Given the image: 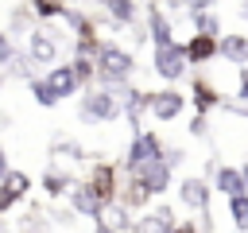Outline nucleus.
<instances>
[{
	"label": "nucleus",
	"mask_w": 248,
	"mask_h": 233,
	"mask_svg": "<svg viewBox=\"0 0 248 233\" xmlns=\"http://www.w3.org/2000/svg\"><path fill=\"white\" fill-rule=\"evenodd\" d=\"M78 116L85 124H93V120H120L124 116L120 89H85V97L78 101Z\"/></svg>",
	"instance_id": "nucleus-2"
},
{
	"label": "nucleus",
	"mask_w": 248,
	"mask_h": 233,
	"mask_svg": "<svg viewBox=\"0 0 248 233\" xmlns=\"http://www.w3.org/2000/svg\"><path fill=\"white\" fill-rule=\"evenodd\" d=\"M190 136H198V140L209 136V116H198V113H194V116H190Z\"/></svg>",
	"instance_id": "nucleus-31"
},
{
	"label": "nucleus",
	"mask_w": 248,
	"mask_h": 233,
	"mask_svg": "<svg viewBox=\"0 0 248 233\" xmlns=\"http://www.w3.org/2000/svg\"><path fill=\"white\" fill-rule=\"evenodd\" d=\"M240 175H244V186H248V163H244V167H240Z\"/></svg>",
	"instance_id": "nucleus-37"
},
{
	"label": "nucleus",
	"mask_w": 248,
	"mask_h": 233,
	"mask_svg": "<svg viewBox=\"0 0 248 233\" xmlns=\"http://www.w3.org/2000/svg\"><path fill=\"white\" fill-rule=\"evenodd\" d=\"M97 4H105V0H97Z\"/></svg>",
	"instance_id": "nucleus-40"
},
{
	"label": "nucleus",
	"mask_w": 248,
	"mask_h": 233,
	"mask_svg": "<svg viewBox=\"0 0 248 233\" xmlns=\"http://www.w3.org/2000/svg\"><path fill=\"white\" fill-rule=\"evenodd\" d=\"M27 190H31V175L12 167V171L0 179V214H4V210H12V206H16V202L27 194Z\"/></svg>",
	"instance_id": "nucleus-12"
},
{
	"label": "nucleus",
	"mask_w": 248,
	"mask_h": 233,
	"mask_svg": "<svg viewBox=\"0 0 248 233\" xmlns=\"http://www.w3.org/2000/svg\"><path fill=\"white\" fill-rule=\"evenodd\" d=\"M244 74H248V66H244Z\"/></svg>",
	"instance_id": "nucleus-41"
},
{
	"label": "nucleus",
	"mask_w": 248,
	"mask_h": 233,
	"mask_svg": "<svg viewBox=\"0 0 248 233\" xmlns=\"http://www.w3.org/2000/svg\"><path fill=\"white\" fill-rule=\"evenodd\" d=\"M0 85H4V74H0Z\"/></svg>",
	"instance_id": "nucleus-39"
},
{
	"label": "nucleus",
	"mask_w": 248,
	"mask_h": 233,
	"mask_svg": "<svg viewBox=\"0 0 248 233\" xmlns=\"http://www.w3.org/2000/svg\"><path fill=\"white\" fill-rule=\"evenodd\" d=\"M93 198H97V206L105 210V206H112L116 198H120V179H116V167L112 163H93V171L85 175V183H81Z\"/></svg>",
	"instance_id": "nucleus-4"
},
{
	"label": "nucleus",
	"mask_w": 248,
	"mask_h": 233,
	"mask_svg": "<svg viewBox=\"0 0 248 233\" xmlns=\"http://www.w3.org/2000/svg\"><path fill=\"white\" fill-rule=\"evenodd\" d=\"M174 233H202V225H198V221H178Z\"/></svg>",
	"instance_id": "nucleus-33"
},
{
	"label": "nucleus",
	"mask_w": 248,
	"mask_h": 233,
	"mask_svg": "<svg viewBox=\"0 0 248 233\" xmlns=\"http://www.w3.org/2000/svg\"><path fill=\"white\" fill-rule=\"evenodd\" d=\"M70 210H74V214H81V217H89V221H97V217L105 214V210L97 206V198H93V194H89L81 183L70 190Z\"/></svg>",
	"instance_id": "nucleus-19"
},
{
	"label": "nucleus",
	"mask_w": 248,
	"mask_h": 233,
	"mask_svg": "<svg viewBox=\"0 0 248 233\" xmlns=\"http://www.w3.org/2000/svg\"><path fill=\"white\" fill-rule=\"evenodd\" d=\"M62 4H66V8H70V4H81V0H62Z\"/></svg>",
	"instance_id": "nucleus-38"
},
{
	"label": "nucleus",
	"mask_w": 248,
	"mask_h": 233,
	"mask_svg": "<svg viewBox=\"0 0 248 233\" xmlns=\"http://www.w3.org/2000/svg\"><path fill=\"white\" fill-rule=\"evenodd\" d=\"M186 101L198 109V116H209L213 109H221V93H217V85H213L205 74H194V78H190V93H186Z\"/></svg>",
	"instance_id": "nucleus-9"
},
{
	"label": "nucleus",
	"mask_w": 248,
	"mask_h": 233,
	"mask_svg": "<svg viewBox=\"0 0 248 233\" xmlns=\"http://www.w3.org/2000/svg\"><path fill=\"white\" fill-rule=\"evenodd\" d=\"M27 8H31V16H39V19H62V12H66L62 0H27Z\"/></svg>",
	"instance_id": "nucleus-26"
},
{
	"label": "nucleus",
	"mask_w": 248,
	"mask_h": 233,
	"mask_svg": "<svg viewBox=\"0 0 248 233\" xmlns=\"http://www.w3.org/2000/svg\"><path fill=\"white\" fill-rule=\"evenodd\" d=\"M151 70L163 82H182L186 78V50H182V43H170V47L151 50Z\"/></svg>",
	"instance_id": "nucleus-6"
},
{
	"label": "nucleus",
	"mask_w": 248,
	"mask_h": 233,
	"mask_svg": "<svg viewBox=\"0 0 248 233\" xmlns=\"http://www.w3.org/2000/svg\"><path fill=\"white\" fill-rule=\"evenodd\" d=\"M27 62H35V66H54V62H58V39H54L50 31H43V27L27 31Z\"/></svg>",
	"instance_id": "nucleus-8"
},
{
	"label": "nucleus",
	"mask_w": 248,
	"mask_h": 233,
	"mask_svg": "<svg viewBox=\"0 0 248 233\" xmlns=\"http://www.w3.org/2000/svg\"><path fill=\"white\" fill-rule=\"evenodd\" d=\"M116 202H120L124 210H140V206H147V202H151V194H147L136 179H128V183H124V194H120Z\"/></svg>",
	"instance_id": "nucleus-24"
},
{
	"label": "nucleus",
	"mask_w": 248,
	"mask_h": 233,
	"mask_svg": "<svg viewBox=\"0 0 248 233\" xmlns=\"http://www.w3.org/2000/svg\"><path fill=\"white\" fill-rule=\"evenodd\" d=\"M229 217H232V225H236L240 233H248V194L229 198Z\"/></svg>",
	"instance_id": "nucleus-27"
},
{
	"label": "nucleus",
	"mask_w": 248,
	"mask_h": 233,
	"mask_svg": "<svg viewBox=\"0 0 248 233\" xmlns=\"http://www.w3.org/2000/svg\"><path fill=\"white\" fill-rule=\"evenodd\" d=\"M27 85H31L35 105H43V109H54V105H58V93L50 89V82H46V78H27Z\"/></svg>",
	"instance_id": "nucleus-25"
},
{
	"label": "nucleus",
	"mask_w": 248,
	"mask_h": 233,
	"mask_svg": "<svg viewBox=\"0 0 248 233\" xmlns=\"http://www.w3.org/2000/svg\"><path fill=\"white\" fill-rule=\"evenodd\" d=\"M174 225H178L174 210H170V206H155V210H147V214L132 225V233H174Z\"/></svg>",
	"instance_id": "nucleus-13"
},
{
	"label": "nucleus",
	"mask_w": 248,
	"mask_h": 233,
	"mask_svg": "<svg viewBox=\"0 0 248 233\" xmlns=\"http://www.w3.org/2000/svg\"><path fill=\"white\" fill-rule=\"evenodd\" d=\"M39 186H43V194H46V198H62V194H70L78 183H74L66 171H58V167H46V171H43V179H39Z\"/></svg>",
	"instance_id": "nucleus-18"
},
{
	"label": "nucleus",
	"mask_w": 248,
	"mask_h": 233,
	"mask_svg": "<svg viewBox=\"0 0 248 233\" xmlns=\"http://www.w3.org/2000/svg\"><path fill=\"white\" fill-rule=\"evenodd\" d=\"M97 221H105V225H108L112 233H132V225H136V221H132V210H124L120 202L105 206V214H101Z\"/></svg>",
	"instance_id": "nucleus-21"
},
{
	"label": "nucleus",
	"mask_w": 248,
	"mask_h": 233,
	"mask_svg": "<svg viewBox=\"0 0 248 233\" xmlns=\"http://www.w3.org/2000/svg\"><path fill=\"white\" fill-rule=\"evenodd\" d=\"M46 82H50V89L58 93V101H66V97H74V93L81 89V82H78V74H74L70 62H66V66H50V70H46Z\"/></svg>",
	"instance_id": "nucleus-16"
},
{
	"label": "nucleus",
	"mask_w": 248,
	"mask_h": 233,
	"mask_svg": "<svg viewBox=\"0 0 248 233\" xmlns=\"http://www.w3.org/2000/svg\"><path fill=\"white\" fill-rule=\"evenodd\" d=\"M8 171H12V163H8V148H4V144H0V179H4V175H8Z\"/></svg>",
	"instance_id": "nucleus-34"
},
{
	"label": "nucleus",
	"mask_w": 248,
	"mask_h": 233,
	"mask_svg": "<svg viewBox=\"0 0 248 233\" xmlns=\"http://www.w3.org/2000/svg\"><path fill=\"white\" fill-rule=\"evenodd\" d=\"M62 23L74 31V39H97V27H93V19H89L81 8H66V12H62Z\"/></svg>",
	"instance_id": "nucleus-20"
},
{
	"label": "nucleus",
	"mask_w": 248,
	"mask_h": 233,
	"mask_svg": "<svg viewBox=\"0 0 248 233\" xmlns=\"http://www.w3.org/2000/svg\"><path fill=\"white\" fill-rule=\"evenodd\" d=\"M105 12H108V19H112V23L132 27V23H136V16H140V4H136V0H105Z\"/></svg>",
	"instance_id": "nucleus-22"
},
{
	"label": "nucleus",
	"mask_w": 248,
	"mask_h": 233,
	"mask_svg": "<svg viewBox=\"0 0 248 233\" xmlns=\"http://www.w3.org/2000/svg\"><path fill=\"white\" fill-rule=\"evenodd\" d=\"M151 159H163V140H159V132L143 128L140 136H132L124 159H120V171H124V175H136V171H140L143 163H151Z\"/></svg>",
	"instance_id": "nucleus-3"
},
{
	"label": "nucleus",
	"mask_w": 248,
	"mask_h": 233,
	"mask_svg": "<svg viewBox=\"0 0 248 233\" xmlns=\"http://www.w3.org/2000/svg\"><path fill=\"white\" fill-rule=\"evenodd\" d=\"M12 58H16V47H12V35H8V31H0V70H4V66L12 62Z\"/></svg>",
	"instance_id": "nucleus-29"
},
{
	"label": "nucleus",
	"mask_w": 248,
	"mask_h": 233,
	"mask_svg": "<svg viewBox=\"0 0 248 233\" xmlns=\"http://www.w3.org/2000/svg\"><path fill=\"white\" fill-rule=\"evenodd\" d=\"M147 39H151V50H159V47H170V43H174V27H170L167 12H163L155 0H147Z\"/></svg>",
	"instance_id": "nucleus-11"
},
{
	"label": "nucleus",
	"mask_w": 248,
	"mask_h": 233,
	"mask_svg": "<svg viewBox=\"0 0 248 233\" xmlns=\"http://www.w3.org/2000/svg\"><path fill=\"white\" fill-rule=\"evenodd\" d=\"M93 233H112V229H108L105 221H93Z\"/></svg>",
	"instance_id": "nucleus-35"
},
{
	"label": "nucleus",
	"mask_w": 248,
	"mask_h": 233,
	"mask_svg": "<svg viewBox=\"0 0 248 233\" xmlns=\"http://www.w3.org/2000/svg\"><path fill=\"white\" fill-rule=\"evenodd\" d=\"M128 179H136L151 198H159V194H167L170 190V167L163 163V159H151V163H143L136 175H128Z\"/></svg>",
	"instance_id": "nucleus-10"
},
{
	"label": "nucleus",
	"mask_w": 248,
	"mask_h": 233,
	"mask_svg": "<svg viewBox=\"0 0 248 233\" xmlns=\"http://www.w3.org/2000/svg\"><path fill=\"white\" fill-rule=\"evenodd\" d=\"M240 19H244V23H248V0H244V4H240Z\"/></svg>",
	"instance_id": "nucleus-36"
},
{
	"label": "nucleus",
	"mask_w": 248,
	"mask_h": 233,
	"mask_svg": "<svg viewBox=\"0 0 248 233\" xmlns=\"http://www.w3.org/2000/svg\"><path fill=\"white\" fill-rule=\"evenodd\" d=\"M236 78H240V82H236V101H244V105H248V74H244V70H236Z\"/></svg>",
	"instance_id": "nucleus-32"
},
{
	"label": "nucleus",
	"mask_w": 248,
	"mask_h": 233,
	"mask_svg": "<svg viewBox=\"0 0 248 233\" xmlns=\"http://www.w3.org/2000/svg\"><path fill=\"white\" fill-rule=\"evenodd\" d=\"M213 190L217 194H225V198H236V194H248V186H244V175H240V167H217L213 171Z\"/></svg>",
	"instance_id": "nucleus-17"
},
{
	"label": "nucleus",
	"mask_w": 248,
	"mask_h": 233,
	"mask_svg": "<svg viewBox=\"0 0 248 233\" xmlns=\"http://www.w3.org/2000/svg\"><path fill=\"white\" fill-rule=\"evenodd\" d=\"M209 198H213V183H209V179H202V175H186V179L178 183V202H182L186 210L205 214V210H209Z\"/></svg>",
	"instance_id": "nucleus-7"
},
{
	"label": "nucleus",
	"mask_w": 248,
	"mask_h": 233,
	"mask_svg": "<svg viewBox=\"0 0 248 233\" xmlns=\"http://www.w3.org/2000/svg\"><path fill=\"white\" fill-rule=\"evenodd\" d=\"M190 23H194V35H209V39H221L225 35L217 12H198V16H190Z\"/></svg>",
	"instance_id": "nucleus-23"
},
{
	"label": "nucleus",
	"mask_w": 248,
	"mask_h": 233,
	"mask_svg": "<svg viewBox=\"0 0 248 233\" xmlns=\"http://www.w3.org/2000/svg\"><path fill=\"white\" fill-rule=\"evenodd\" d=\"M217 58L232 62L236 70L248 66V35H221L217 39Z\"/></svg>",
	"instance_id": "nucleus-15"
},
{
	"label": "nucleus",
	"mask_w": 248,
	"mask_h": 233,
	"mask_svg": "<svg viewBox=\"0 0 248 233\" xmlns=\"http://www.w3.org/2000/svg\"><path fill=\"white\" fill-rule=\"evenodd\" d=\"M93 66H97V82H101V89H120V85H128L132 74H136V54L124 50L120 43H101Z\"/></svg>",
	"instance_id": "nucleus-1"
},
{
	"label": "nucleus",
	"mask_w": 248,
	"mask_h": 233,
	"mask_svg": "<svg viewBox=\"0 0 248 233\" xmlns=\"http://www.w3.org/2000/svg\"><path fill=\"white\" fill-rule=\"evenodd\" d=\"M182 50H186V66H205V62L217 58V39H209V35H190V39L182 43Z\"/></svg>",
	"instance_id": "nucleus-14"
},
{
	"label": "nucleus",
	"mask_w": 248,
	"mask_h": 233,
	"mask_svg": "<svg viewBox=\"0 0 248 233\" xmlns=\"http://www.w3.org/2000/svg\"><path fill=\"white\" fill-rule=\"evenodd\" d=\"M174 8H182V12H190V16H198V12H209L217 0H170Z\"/></svg>",
	"instance_id": "nucleus-28"
},
{
	"label": "nucleus",
	"mask_w": 248,
	"mask_h": 233,
	"mask_svg": "<svg viewBox=\"0 0 248 233\" xmlns=\"http://www.w3.org/2000/svg\"><path fill=\"white\" fill-rule=\"evenodd\" d=\"M54 155H66V159H85V151H81L78 144H70V140H62V144H54Z\"/></svg>",
	"instance_id": "nucleus-30"
},
{
	"label": "nucleus",
	"mask_w": 248,
	"mask_h": 233,
	"mask_svg": "<svg viewBox=\"0 0 248 233\" xmlns=\"http://www.w3.org/2000/svg\"><path fill=\"white\" fill-rule=\"evenodd\" d=\"M186 105H190V101H186V93H182V89H174V85L147 93V116H151V120H159V124H170V120H178Z\"/></svg>",
	"instance_id": "nucleus-5"
}]
</instances>
